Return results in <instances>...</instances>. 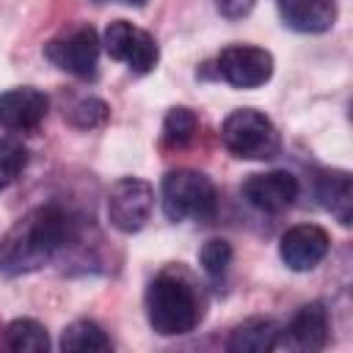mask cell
<instances>
[{
  "label": "cell",
  "mask_w": 353,
  "mask_h": 353,
  "mask_svg": "<svg viewBox=\"0 0 353 353\" xmlns=\"http://www.w3.org/2000/svg\"><path fill=\"white\" fill-rule=\"evenodd\" d=\"M6 345L17 353H47L50 336L47 328L33 317H17L6 328Z\"/></svg>",
  "instance_id": "17"
},
{
  "label": "cell",
  "mask_w": 353,
  "mask_h": 353,
  "mask_svg": "<svg viewBox=\"0 0 353 353\" xmlns=\"http://www.w3.org/2000/svg\"><path fill=\"white\" fill-rule=\"evenodd\" d=\"M47 110H50L47 94L33 85H19L0 94V127L8 132L36 130L47 119Z\"/></svg>",
  "instance_id": "11"
},
{
  "label": "cell",
  "mask_w": 353,
  "mask_h": 353,
  "mask_svg": "<svg viewBox=\"0 0 353 353\" xmlns=\"http://www.w3.org/2000/svg\"><path fill=\"white\" fill-rule=\"evenodd\" d=\"M119 3H127V6H143L146 0H119Z\"/></svg>",
  "instance_id": "23"
},
{
  "label": "cell",
  "mask_w": 353,
  "mask_h": 353,
  "mask_svg": "<svg viewBox=\"0 0 353 353\" xmlns=\"http://www.w3.org/2000/svg\"><path fill=\"white\" fill-rule=\"evenodd\" d=\"M154 210V188L138 176H121L108 190V221L113 229L132 234L146 226Z\"/></svg>",
  "instance_id": "5"
},
{
  "label": "cell",
  "mask_w": 353,
  "mask_h": 353,
  "mask_svg": "<svg viewBox=\"0 0 353 353\" xmlns=\"http://www.w3.org/2000/svg\"><path fill=\"white\" fill-rule=\"evenodd\" d=\"M331 248V237L317 223H298L287 229L279 240V256L290 270H312L317 268Z\"/></svg>",
  "instance_id": "10"
},
{
  "label": "cell",
  "mask_w": 353,
  "mask_h": 353,
  "mask_svg": "<svg viewBox=\"0 0 353 353\" xmlns=\"http://www.w3.org/2000/svg\"><path fill=\"white\" fill-rule=\"evenodd\" d=\"M243 199L262 212H281L298 199V179L290 171H265L251 174L243 182Z\"/></svg>",
  "instance_id": "12"
},
{
  "label": "cell",
  "mask_w": 353,
  "mask_h": 353,
  "mask_svg": "<svg viewBox=\"0 0 353 353\" xmlns=\"http://www.w3.org/2000/svg\"><path fill=\"white\" fill-rule=\"evenodd\" d=\"M221 141L240 160H270L281 149L276 124L254 108L232 110L221 124Z\"/></svg>",
  "instance_id": "4"
},
{
  "label": "cell",
  "mask_w": 353,
  "mask_h": 353,
  "mask_svg": "<svg viewBox=\"0 0 353 353\" xmlns=\"http://www.w3.org/2000/svg\"><path fill=\"white\" fill-rule=\"evenodd\" d=\"M201 295L185 270H163L146 287V320L160 336H182L201 320Z\"/></svg>",
  "instance_id": "2"
},
{
  "label": "cell",
  "mask_w": 353,
  "mask_h": 353,
  "mask_svg": "<svg viewBox=\"0 0 353 353\" xmlns=\"http://www.w3.org/2000/svg\"><path fill=\"white\" fill-rule=\"evenodd\" d=\"M110 336L94 320H74L61 334V350L66 353H108Z\"/></svg>",
  "instance_id": "16"
},
{
  "label": "cell",
  "mask_w": 353,
  "mask_h": 353,
  "mask_svg": "<svg viewBox=\"0 0 353 353\" xmlns=\"http://www.w3.org/2000/svg\"><path fill=\"white\" fill-rule=\"evenodd\" d=\"M331 336V320L323 303H303L292 320L279 328V339L276 347L281 350H292V353H314L323 350L328 345Z\"/></svg>",
  "instance_id": "9"
},
{
  "label": "cell",
  "mask_w": 353,
  "mask_h": 353,
  "mask_svg": "<svg viewBox=\"0 0 353 353\" xmlns=\"http://www.w3.org/2000/svg\"><path fill=\"white\" fill-rule=\"evenodd\" d=\"M254 3L256 0H215V8L229 19H240L254 8Z\"/></svg>",
  "instance_id": "22"
},
{
  "label": "cell",
  "mask_w": 353,
  "mask_h": 353,
  "mask_svg": "<svg viewBox=\"0 0 353 353\" xmlns=\"http://www.w3.org/2000/svg\"><path fill=\"white\" fill-rule=\"evenodd\" d=\"M287 28L298 33H325L336 22L334 0H276Z\"/></svg>",
  "instance_id": "13"
},
{
  "label": "cell",
  "mask_w": 353,
  "mask_h": 353,
  "mask_svg": "<svg viewBox=\"0 0 353 353\" xmlns=\"http://www.w3.org/2000/svg\"><path fill=\"white\" fill-rule=\"evenodd\" d=\"M276 339H279V325L273 320L251 317L232 331L226 350L229 353H268V350H276Z\"/></svg>",
  "instance_id": "15"
},
{
  "label": "cell",
  "mask_w": 353,
  "mask_h": 353,
  "mask_svg": "<svg viewBox=\"0 0 353 353\" xmlns=\"http://www.w3.org/2000/svg\"><path fill=\"white\" fill-rule=\"evenodd\" d=\"M314 193H317V201L342 226H347L353 221V182H350L347 171H339V168L320 171L314 179Z\"/></svg>",
  "instance_id": "14"
},
{
  "label": "cell",
  "mask_w": 353,
  "mask_h": 353,
  "mask_svg": "<svg viewBox=\"0 0 353 353\" xmlns=\"http://www.w3.org/2000/svg\"><path fill=\"white\" fill-rule=\"evenodd\" d=\"M25 163H28L25 146L14 138H0V190L8 188L11 182H17Z\"/></svg>",
  "instance_id": "19"
},
{
  "label": "cell",
  "mask_w": 353,
  "mask_h": 353,
  "mask_svg": "<svg viewBox=\"0 0 353 353\" xmlns=\"http://www.w3.org/2000/svg\"><path fill=\"white\" fill-rule=\"evenodd\" d=\"M105 119H108V105L102 99H94V97L80 99L69 108V121L77 127H97Z\"/></svg>",
  "instance_id": "21"
},
{
  "label": "cell",
  "mask_w": 353,
  "mask_h": 353,
  "mask_svg": "<svg viewBox=\"0 0 353 353\" xmlns=\"http://www.w3.org/2000/svg\"><path fill=\"white\" fill-rule=\"evenodd\" d=\"M102 47L113 61H121L135 74L152 72L160 61V50H157V41L152 39V33H146L143 28H138L127 19H116L105 28Z\"/></svg>",
  "instance_id": "7"
},
{
  "label": "cell",
  "mask_w": 353,
  "mask_h": 353,
  "mask_svg": "<svg viewBox=\"0 0 353 353\" xmlns=\"http://www.w3.org/2000/svg\"><path fill=\"white\" fill-rule=\"evenodd\" d=\"M160 199H163V210L171 221H204L215 212L218 204V193L215 185L207 174L196 171V168H174L163 176L160 185Z\"/></svg>",
  "instance_id": "3"
},
{
  "label": "cell",
  "mask_w": 353,
  "mask_h": 353,
  "mask_svg": "<svg viewBox=\"0 0 353 353\" xmlns=\"http://www.w3.org/2000/svg\"><path fill=\"white\" fill-rule=\"evenodd\" d=\"M99 50H102V41L91 25H74L72 30H66L58 39H52L50 44H44L47 61H52L58 69H63L80 80H91L97 74Z\"/></svg>",
  "instance_id": "6"
},
{
  "label": "cell",
  "mask_w": 353,
  "mask_h": 353,
  "mask_svg": "<svg viewBox=\"0 0 353 353\" xmlns=\"http://www.w3.org/2000/svg\"><path fill=\"white\" fill-rule=\"evenodd\" d=\"M218 74L234 88H259L273 77V55L254 44H229L218 55Z\"/></svg>",
  "instance_id": "8"
},
{
  "label": "cell",
  "mask_w": 353,
  "mask_h": 353,
  "mask_svg": "<svg viewBox=\"0 0 353 353\" xmlns=\"http://www.w3.org/2000/svg\"><path fill=\"white\" fill-rule=\"evenodd\" d=\"M199 259H201V268L212 279H221L229 270V265H232V245H229V240H223V237L207 240L201 245V251H199Z\"/></svg>",
  "instance_id": "20"
},
{
  "label": "cell",
  "mask_w": 353,
  "mask_h": 353,
  "mask_svg": "<svg viewBox=\"0 0 353 353\" xmlns=\"http://www.w3.org/2000/svg\"><path fill=\"white\" fill-rule=\"evenodd\" d=\"M74 237V221L58 204L36 207L14 223L0 245V270L6 276L33 273L52 262Z\"/></svg>",
  "instance_id": "1"
},
{
  "label": "cell",
  "mask_w": 353,
  "mask_h": 353,
  "mask_svg": "<svg viewBox=\"0 0 353 353\" xmlns=\"http://www.w3.org/2000/svg\"><path fill=\"white\" fill-rule=\"evenodd\" d=\"M196 130H199V119L190 108H171L163 121V143L171 149H179L193 141Z\"/></svg>",
  "instance_id": "18"
}]
</instances>
